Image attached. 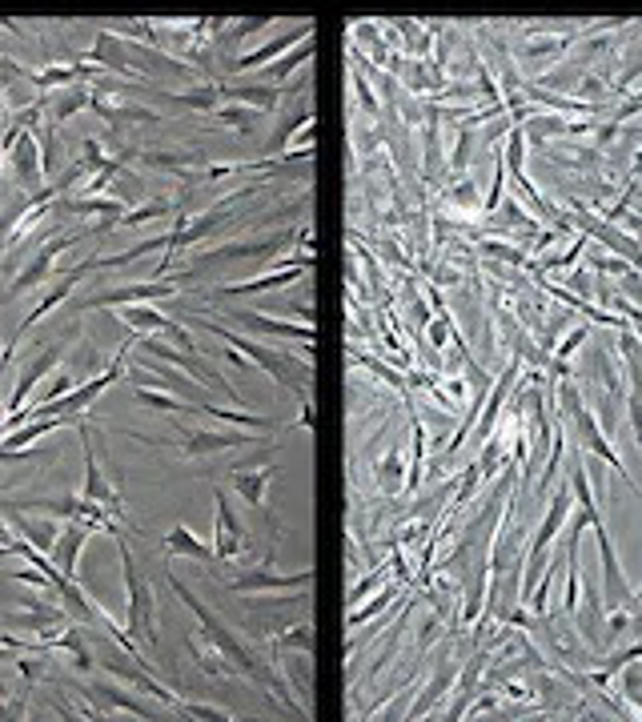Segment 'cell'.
Instances as JSON below:
<instances>
[{
	"mask_svg": "<svg viewBox=\"0 0 642 722\" xmlns=\"http://www.w3.org/2000/svg\"><path fill=\"white\" fill-rule=\"evenodd\" d=\"M117 550H121L125 590H129V634L145 638V646H157V602H153L145 574L137 570V558H133V546L125 542V534H117Z\"/></svg>",
	"mask_w": 642,
	"mask_h": 722,
	"instance_id": "obj_1",
	"label": "cell"
},
{
	"mask_svg": "<svg viewBox=\"0 0 642 722\" xmlns=\"http://www.w3.org/2000/svg\"><path fill=\"white\" fill-rule=\"evenodd\" d=\"M81 454H85V486H81V498L101 502V506H105V510H109L121 526H129L125 502H121L117 486L109 482V474H105V466H101V458H97V438H93V430H89L85 414H81Z\"/></svg>",
	"mask_w": 642,
	"mask_h": 722,
	"instance_id": "obj_2",
	"label": "cell"
},
{
	"mask_svg": "<svg viewBox=\"0 0 642 722\" xmlns=\"http://www.w3.org/2000/svg\"><path fill=\"white\" fill-rule=\"evenodd\" d=\"M89 233V225L85 229H73V233H61V237H53V241H45L41 249H37V257L9 281V293H29V289H37V285H45L49 281V273L57 269V257L61 253H69L73 245H81V237Z\"/></svg>",
	"mask_w": 642,
	"mask_h": 722,
	"instance_id": "obj_3",
	"label": "cell"
},
{
	"mask_svg": "<svg viewBox=\"0 0 642 722\" xmlns=\"http://www.w3.org/2000/svg\"><path fill=\"white\" fill-rule=\"evenodd\" d=\"M309 578H313V570H297V574H273V566H261V570H249V574L225 578V586H229L233 594L269 598V594H297V590H309Z\"/></svg>",
	"mask_w": 642,
	"mask_h": 722,
	"instance_id": "obj_4",
	"label": "cell"
},
{
	"mask_svg": "<svg viewBox=\"0 0 642 722\" xmlns=\"http://www.w3.org/2000/svg\"><path fill=\"white\" fill-rule=\"evenodd\" d=\"M181 293V277L177 281H145V285H113L101 289L93 297L81 301V309H117V305H137V301H161V297H177Z\"/></svg>",
	"mask_w": 642,
	"mask_h": 722,
	"instance_id": "obj_5",
	"label": "cell"
},
{
	"mask_svg": "<svg viewBox=\"0 0 642 722\" xmlns=\"http://www.w3.org/2000/svg\"><path fill=\"white\" fill-rule=\"evenodd\" d=\"M213 502H217L213 558H217V562H233V558H241V554L249 550V534H245V526L237 522V514H233V506H229V494H225V490H217V494H213Z\"/></svg>",
	"mask_w": 642,
	"mask_h": 722,
	"instance_id": "obj_6",
	"label": "cell"
},
{
	"mask_svg": "<svg viewBox=\"0 0 642 722\" xmlns=\"http://www.w3.org/2000/svg\"><path fill=\"white\" fill-rule=\"evenodd\" d=\"M61 357H65V341H57V345H49V349H41L29 366H25V374L17 378V386H13V398L5 402V414H17L21 406H25V398L41 386V378H49V370H57L61 366Z\"/></svg>",
	"mask_w": 642,
	"mask_h": 722,
	"instance_id": "obj_7",
	"label": "cell"
},
{
	"mask_svg": "<svg viewBox=\"0 0 642 722\" xmlns=\"http://www.w3.org/2000/svg\"><path fill=\"white\" fill-rule=\"evenodd\" d=\"M261 434L253 430H241V434H209V430H189L185 434V446H181V458H205V454H221V450H241V446H253Z\"/></svg>",
	"mask_w": 642,
	"mask_h": 722,
	"instance_id": "obj_8",
	"label": "cell"
},
{
	"mask_svg": "<svg viewBox=\"0 0 642 722\" xmlns=\"http://www.w3.org/2000/svg\"><path fill=\"white\" fill-rule=\"evenodd\" d=\"M89 534H93V530H89L85 522H65V530L57 534L53 562H57V570H61L69 582H77V562H81V550H85Z\"/></svg>",
	"mask_w": 642,
	"mask_h": 722,
	"instance_id": "obj_9",
	"label": "cell"
},
{
	"mask_svg": "<svg viewBox=\"0 0 642 722\" xmlns=\"http://www.w3.org/2000/svg\"><path fill=\"white\" fill-rule=\"evenodd\" d=\"M217 313H225L221 305H213ZM229 321H241V325H249V329H257V333H281V337H297V341H305V345H313L317 341V329L309 325V321H301V325H293V321H277V317H265V313H225Z\"/></svg>",
	"mask_w": 642,
	"mask_h": 722,
	"instance_id": "obj_10",
	"label": "cell"
},
{
	"mask_svg": "<svg viewBox=\"0 0 642 722\" xmlns=\"http://www.w3.org/2000/svg\"><path fill=\"white\" fill-rule=\"evenodd\" d=\"M309 273H313L309 265H289V269H269V273H261V277H253V281H229V285H221L217 293H233V297H245V293H261V289H281V285H301V281H305Z\"/></svg>",
	"mask_w": 642,
	"mask_h": 722,
	"instance_id": "obj_11",
	"label": "cell"
},
{
	"mask_svg": "<svg viewBox=\"0 0 642 722\" xmlns=\"http://www.w3.org/2000/svg\"><path fill=\"white\" fill-rule=\"evenodd\" d=\"M233 490L241 502H249L253 510H265V498H269V486L277 478V466H261V470H233Z\"/></svg>",
	"mask_w": 642,
	"mask_h": 722,
	"instance_id": "obj_12",
	"label": "cell"
},
{
	"mask_svg": "<svg viewBox=\"0 0 642 722\" xmlns=\"http://www.w3.org/2000/svg\"><path fill=\"white\" fill-rule=\"evenodd\" d=\"M161 550H165V558H173V554L181 558V554H185V558H197V562H213V546H209V542H201L189 526L169 530V534L161 538Z\"/></svg>",
	"mask_w": 642,
	"mask_h": 722,
	"instance_id": "obj_13",
	"label": "cell"
},
{
	"mask_svg": "<svg viewBox=\"0 0 642 722\" xmlns=\"http://www.w3.org/2000/svg\"><path fill=\"white\" fill-rule=\"evenodd\" d=\"M370 470H374V482H378V490L386 494V498H394V494H402V446H390L386 450V458H378V462H370Z\"/></svg>",
	"mask_w": 642,
	"mask_h": 722,
	"instance_id": "obj_14",
	"label": "cell"
},
{
	"mask_svg": "<svg viewBox=\"0 0 642 722\" xmlns=\"http://www.w3.org/2000/svg\"><path fill=\"white\" fill-rule=\"evenodd\" d=\"M133 398L145 406V410H157V414H197L201 418V406L197 402H181V398H173L169 390H145V386H137L133 390Z\"/></svg>",
	"mask_w": 642,
	"mask_h": 722,
	"instance_id": "obj_15",
	"label": "cell"
},
{
	"mask_svg": "<svg viewBox=\"0 0 642 722\" xmlns=\"http://www.w3.org/2000/svg\"><path fill=\"white\" fill-rule=\"evenodd\" d=\"M189 646V654H193V662L209 674V678H217V682H225V678H233V658L225 654V650H217V646H201V638H189L185 642Z\"/></svg>",
	"mask_w": 642,
	"mask_h": 722,
	"instance_id": "obj_16",
	"label": "cell"
},
{
	"mask_svg": "<svg viewBox=\"0 0 642 722\" xmlns=\"http://www.w3.org/2000/svg\"><path fill=\"white\" fill-rule=\"evenodd\" d=\"M454 678H458V662H442V666H438V674H434V682H430V686H426V690L414 698V710H410V718H426V714H430V706H434V702H438V698L450 690V682H454Z\"/></svg>",
	"mask_w": 642,
	"mask_h": 722,
	"instance_id": "obj_17",
	"label": "cell"
},
{
	"mask_svg": "<svg viewBox=\"0 0 642 722\" xmlns=\"http://www.w3.org/2000/svg\"><path fill=\"white\" fill-rule=\"evenodd\" d=\"M486 662H490V654H486V650H478V654L470 658V666L462 670V682H458V694H454V706L446 710L450 718H462V714H466V706H470V694L478 690V674L486 670Z\"/></svg>",
	"mask_w": 642,
	"mask_h": 722,
	"instance_id": "obj_18",
	"label": "cell"
},
{
	"mask_svg": "<svg viewBox=\"0 0 642 722\" xmlns=\"http://www.w3.org/2000/svg\"><path fill=\"white\" fill-rule=\"evenodd\" d=\"M201 418H217V422H229V426H241V430H253V434H273V422H269V418H257V414H245V410L201 406Z\"/></svg>",
	"mask_w": 642,
	"mask_h": 722,
	"instance_id": "obj_19",
	"label": "cell"
},
{
	"mask_svg": "<svg viewBox=\"0 0 642 722\" xmlns=\"http://www.w3.org/2000/svg\"><path fill=\"white\" fill-rule=\"evenodd\" d=\"M17 530H21V534H25V538H29V542L41 550V554H53V546H57V534H61L53 518H49V522H37V518H21V514H17Z\"/></svg>",
	"mask_w": 642,
	"mask_h": 722,
	"instance_id": "obj_20",
	"label": "cell"
},
{
	"mask_svg": "<svg viewBox=\"0 0 642 722\" xmlns=\"http://www.w3.org/2000/svg\"><path fill=\"white\" fill-rule=\"evenodd\" d=\"M97 694H105L113 706H125V710L137 714V718H157V710H149V702H141L137 694H129V690H121V686H113V682H97Z\"/></svg>",
	"mask_w": 642,
	"mask_h": 722,
	"instance_id": "obj_21",
	"label": "cell"
},
{
	"mask_svg": "<svg viewBox=\"0 0 642 722\" xmlns=\"http://www.w3.org/2000/svg\"><path fill=\"white\" fill-rule=\"evenodd\" d=\"M285 650H313V626H309V622H297V626L281 630V634L273 638V658L285 654Z\"/></svg>",
	"mask_w": 642,
	"mask_h": 722,
	"instance_id": "obj_22",
	"label": "cell"
},
{
	"mask_svg": "<svg viewBox=\"0 0 642 722\" xmlns=\"http://www.w3.org/2000/svg\"><path fill=\"white\" fill-rule=\"evenodd\" d=\"M394 598H398V586H386V590H382V594H378V598H374L370 606H354V610L346 614V626H350V630H358V626H362L366 618H374V614H382V610H386V606H390Z\"/></svg>",
	"mask_w": 642,
	"mask_h": 722,
	"instance_id": "obj_23",
	"label": "cell"
},
{
	"mask_svg": "<svg viewBox=\"0 0 642 722\" xmlns=\"http://www.w3.org/2000/svg\"><path fill=\"white\" fill-rule=\"evenodd\" d=\"M386 574H390V570H386V566H378L370 578H362L358 586H350V594H346V606H350V610H354V606H362V598H366V594H374L378 586H386Z\"/></svg>",
	"mask_w": 642,
	"mask_h": 722,
	"instance_id": "obj_24",
	"label": "cell"
},
{
	"mask_svg": "<svg viewBox=\"0 0 642 722\" xmlns=\"http://www.w3.org/2000/svg\"><path fill=\"white\" fill-rule=\"evenodd\" d=\"M482 253H486V257H498L502 265H522V261H526V253H522V249H514V245H498V241H482Z\"/></svg>",
	"mask_w": 642,
	"mask_h": 722,
	"instance_id": "obj_25",
	"label": "cell"
},
{
	"mask_svg": "<svg viewBox=\"0 0 642 722\" xmlns=\"http://www.w3.org/2000/svg\"><path fill=\"white\" fill-rule=\"evenodd\" d=\"M626 289H630V293L642 301V281H638V277H626Z\"/></svg>",
	"mask_w": 642,
	"mask_h": 722,
	"instance_id": "obj_26",
	"label": "cell"
}]
</instances>
